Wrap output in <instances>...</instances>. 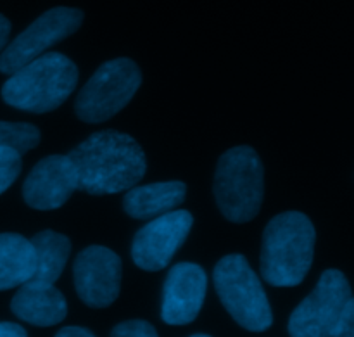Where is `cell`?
Listing matches in <instances>:
<instances>
[{"instance_id": "obj_1", "label": "cell", "mask_w": 354, "mask_h": 337, "mask_svg": "<svg viewBox=\"0 0 354 337\" xmlns=\"http://www.w3.org/2000/svg\"><path fill=\"white\" fill-rule=\"evenodd\" d=\"M78 190L90 196L131 189L147 172L145 154L128 134L104 130L92 134L68 154Z\"/></svg>"}, {"instance_id": "obj_2", "label": "cell", "mask_w": 354, "mask_h": 337, "mask_svg": "<svg viewBox=\"0 0 354 337\" xmlns=\"http://www.w3.org/2000/svg\"><path fill=\"white\" fill-rule=\"evenodd\" d=\"M317 232L299 211H286L270 220L263 232L261 275L275 287L299 286L315 256Z\"/></svg>"}, {"instance_id": "obj_3", "label": "cell", "mask_w": 354, "mask_h": 337, "mask_svg": "<svg viewBox=\"0 0 354 337\" xmlns=\"http://www.w3.org/2000/svg\"><path fill=\"white\" fill-rule=\"evenodd\" d=\"M78 68L59 52H47L14 71L2 86V99L28 113L57 109L76 89Z\"/></svg>"}, {"instance_id": "obj_4", "label": "cell", "mask_w": 354, "mask_h": 337, "mask_svg": "<svg viewBox=\"0 0 354 337\" xmlns=\"http://www.w3.org/2000/svg\"><path fill=\"white\" fill-rule=\"evenodd\" d=\"M265 168L249 145L232 147L220 158L214 173V197L220 211L234 224H248L261 210Z\"/></svg>"}, {"instance_id": "obj_5", "label": "cell", "mask_w": 354, "mask_h": 337, "mask_svg": "<svg viewBox=\"0 0 354 337\" xmlns=\"http://www.w3.org/2000/svg\"><path fill=\"white\" fill-rule=\"evenodd\" d=\"M214 287L225 310L239 325L263 332L273 324L272 307L261 280L242 255H228L214 266Z\"/></svg>"}, {"instance_id": "obj_6", "label": "cell", "mask_w": 354, "mask_h": 337, "mask_svg": "<svg viewBox=\"0 0 354 337\" xmlns=\"http://www.w3.org/2000/svg\"><path fill=\"white\" fill-rule=\"evenodd\" d=\"M140 83V68L131 59L104 62L80 90L75 102L76 114L85 123H102L128 106Z\"/></svg>"}, {"instance_id": "obj_7", "label": "cell", "mask_w": 354, "mask_h": 337, "mask_svg": "<svg viewBox=\"0 0 354 337\" xmlns=\"http://www.w3.org/2000/svg\"><path fill=\"white\" fill-rule=\"evenodd\" d=\"M351 301V287L344 273L325 270L317 287L290 315V337H334Z\"/></svg>"}, {"instance_id": "obj_8", "label": "cell", "mask_w": 354, "mask_h": 337, "mask_svg": "<svg viewBox=\"0 0 354 337\" xmlns=\"http://www.w3.org/2000/svg\"><path fill=\"white\" fill-rule=\"evenodd\" d=\"M83 23V12L76 7H54L33 21L0 55V71L12 75L33 59L40 57L52 45L71 37Z\"/></svg>"}, {"instance_id": "obj_9", "label": "cell", "mask_w": 354, "mask_h": 337, "mask_svg": "<svg viewBox=\"0 0 354 337\" xmlns=\"http://www.w3.org/2000/svg\"><path fill=\"white\" fill-rule=\"evenodd\" d=\"M192 225V215L183 210H173L152 218L133 237L131 258L135 265L147 272L166 268L185 242Z\"/></svg>"}, {"instance_id": "obj_10", "label": "cell", "mask_w": 354, "mask_h": 337, "mask_svg": "<svg viewBox=\"0 0 354 337\" xmlns=\"http://www.w3.org/2000/svg\"><path fill=\"white\" fill-rule=\"evenodd\" d=\"M73 277L76 293L86 307L107 308L120 296L121 259L111 249L90 246L75 259Z\"/></svg>"}, {"instance_id": "obj_11", "label": "cell", "mask_w": 354, "mask_h": 337, "mask_svg": "<svg viewBox=\"0 0 354 337\" xmlns=\"http://www.w3.org/2000/svg\"><path fill=\"white\" fill-rule=\"evenodd\" d=\"M207 277L196 263H178L169 270L162 287L161 317L168 325L194 322L204 304Z\"/></svg>"}, {"instance_id": "obj_12", "label": "cell", "mask_w": 354, "mask_h": 337, "mask_svg": "<svg viewBox=\"0 0 354 337\" xmlns=\"http://www.w3.org/2000/svg\"><path fill=\"white\" fill-rule=\"evenodd\" d=\"M75 190L78 183L68 156L52 154L33 166L24 180L23 197L33 210L50 211L64 206Z\"/></svg>"}, {"instance_id": "obj_13", "label": "cell", "mask_w": 354, "mask_h": 337, "mask_svg": "<svg viewBox=\"0 0 354 337\" xmlns=\"http://www.w3.org/2000/svg\"><path fill=\"white\" fill-rule=\"evenodd\" d=\"M10 310L28 324L52 327L64 320L68 315V304L54 284L30 279L19 286V291L10 303Z\"/></svg>"}, {"instance_id": "obj_14", "label": "cell", "mask_w": 354, "mask_h": 337, "mask_svg": "<svg viewBox=\"0 0 354 337\" xmlns=\"http://www.w3.org/2000/svg\"><path fill=\"white\" fill-rule=\"evenodd\" d=\"M187 185L180 180L133 185L128 189L123 208L135 220H152L176 210L185 201Z\"/></svg>"}, {"instance_id": "obj_15", "label": "cell", "mask_w": 354, "mask_h": 337, "mask_svg": "<svg viewBox=\"0 0 354 337\" xmlns=\"http://www.w3.org/2000/svg\"><path fill=\"white\" fill-rule=\"evenodd\" d=\"M35 273V251L19 234H0V291L14 289Z\"/></svg>"}, {"instance_id": "obj_16", "label": "cell", "mask_w": 354, "mask_h": 337, "mask_svg": "<svg viewBox=\"0 0 354 337\" xmlns=\"http://www.w3.org/2000/svg\"><path fill=\"white\" fill-rule=\"evenodd\" d=\"M35 251V273L31 279L54 284L61 277L71 253V242L54 230H41L30 239Z\"/></svg>"}, {"instance_id": "obj_17", "label": "cell", "mask_w": 354, "mask_h": 337, "mask_svg": "<svg viewBox=\"0 0 354 337\" xmlns=\"http://www.w3.org/2000/svg\"><path fill=\"white\" fill-rule=\"evenodd\" d=\"M40 144V130L31 123L0 121V147H7L23 156Z\"/></svg>"}, {"instance_id": "obj_18", "label": "cell", "mask_w": 354, "mask_h": 337, "mask_svg": "<svg viewBox=\"0 0 354 337\" xmlns=\"http://www.w3.org/2000/svg\"><path fill=\"white\" fill-rule=\"evenodd\" d=\"M21 173V154L7 147H0V194L6 192Z\"/></svg>"}, {"instance_id": "obj_19", "label": "cell", "mask_w": 354, "mask_h": 337, "mask_svg": "<svg viewBox=\"0 0 354 337\" xmlns=\"http://www.w3.org/2000/svg\"><path fill=\"white\" fill-rule=\"evenodd\" d=\"M111 337H159L156 329L145 320H128L116 325Z\"/></svg>"}, {"instance_id": "obj_20", "label": "cell", "mask_w": 354, "mask_h": 337, "mask_svg": "<svg viewBox=\"0 0 354 337\" xmlns=\"http://www.w3.org/2000/svg\"><path fill=\"white\" fill-rule=\"evenodd\" d=\"M334 337H354V301L348 304Z\"/></svg>"}, {"instance_id": "obj_21", "label": "cell", "mask_w": 354, "mask_h": 337, "mask_svg": "<svg viewBox=\"0 0 354 337\" xmlns=\"http://www.w3.org/2000/svg\"><path fill=\"white\" fill-rule=\"evenodd\" d=\"M0 337H28L21 325L12 322H0Z\"/></svg>"}, {"instance_id": "obj_22", "label": "cell", "mask_w": 354, "mask_h": 337, "mask_svg": "<svg viewBox=\"0 0 354 337\" xmlns=\"http://www.w3.org/2000/svg\"><path fill=\"white\" fill-rule=\"evenodd\" d=\"M55 337H97L85 327H64L55 334Z\"/></svg>"}, {"instance_id": "obj_23", "label": "cell", "mask_w": 354, "mask_h": 337, "mask_svg": "<svg viewBox=\"0 0 354 337\" xmlns=\"http://www.w3.org/2000/svg\"><path fill=\"white\" fill-rule=\"evenodd\" d=\"M9 35H10L9 19L0 14V51H2V48H6L7 40H9Z\"/></svg>"}, {"instance_id": "obj_24", "label": "cell", "mask_w": 354, "mask_h": 337, "mask_svg": "<svg viewBox=\"0 0 354 337\" xmlns=\"http://www.w3.org/2000/svg\"><path fill=\"white\" fill-rule=\"evenodd\" d=\"M190 337H211V336H207V334H196V336H190Z\"/></svg>"}]
</instances>
